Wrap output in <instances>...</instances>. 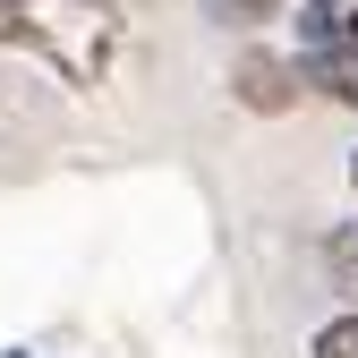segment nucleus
<instances>
[{
    "mask_svg": "<svg viewBox=\"0 0 358 358\" xmlns=\"http://www.w3.org/2000/svg\"><path fill=\"white\" fill-rule=\"evenodd\" d=\"M0 52H43L69 85H94L120 52L111 0H0Z\"/></svg>",
    "mask_w": 358,
    "mask_h": 358,
    "instance_id": "obj_1",
    "label": "nucleus"
},
{
    "mask_svg": "<svg viewBox=\"0 0 358 358\" xmlns=\"http://www.w3.org/2000/svg\"><path fill=\"white\" fill-rule=\"evenodd\" d=\"M299 69L316 94L358 111V0H299Z\"/></svg>",
    "mask_w": 358,
    "mask_h": 358,
    "instance_id": "obj_2",
    "label": "nucleus"
},
{
    "mask_svg": "<svg viewBox=\"0 0 358 358\" xmlns=\"http://www.w3.org/2000/svg\"><path fill=\"white\" fill-rule=\"evenodd\" d=\"M299 94H316L307 69H299V52H264V43H248V52L231 60V103L239 111L282 120V111H299Z\"/></svg>",
    "mask_w": 358,
    "mask_h": 358,
    "instance_id": "obj_3",
    "label": "nucleus"
},
{
    "mask_svg": "<svg viewBox=\"0 0 358 358\" xmlns=\"http://www.w3.org/2000/svg\"><path fill=\"white\" fill-rule=\"evenodd\" d=\"M205 17H213L222 34H256V26L282 17V0H205Z\"/></svg>",
    "mask_w": 358,
    "mask_h": 358,
    "instance_id": "obj_4",
    "label": "nucleus"
},
{
    "mask_svg": "<svg viewBox=\"0 0 358 358\" xmlns=\"http://www.w3.org/2000/svg\"><path fill=\"white\" fill-rule=\"evenodd\" d=\"M307 358H358V307H350V316H333L316 341H307Z\"/></svg>",
    "mask_w": 358,
    "mask_h": 358,
    "instance_id": "obj_5",
    "label": "nucleus"
},
{
    "mask_svg": "<svg viewBox=\"0 0 358 358\" xmlns=\"http://www.w3.org/2000/svg\"><path fill=\"white\" fill-rule=\"evenodd\" d=\"M333 264H341L350 290H358V231H333Z\"/></svg>",
    "mask_w": 358,
    "mask_h": 358,
    "instance_id": "obj_6",
    "label": "nucleus"
},
{
    "mask_svg": "<svg viewBox=\"0 0 358 358\" xmlns=\"http://www.w3.org/2000/svg\"><path fill=\"white\" fill-rule=\"evenodd\" d=\"M350 188H358V154H350Z\"/></svg>",
    "mask_w": 358,
    "mask_h": 358,
    "instance_id": "obj_7",
    "label": "nucleus"
},
{
    "mask_svg": "<svg viewBox=\"0 0 358 358\" xmlns=\"http://www.w3.org/2000/svg\"><path fill=\"white\" fill-rule=\"evenodd\" d=\"M9 358H26V350H9Z\"/></svg>",
    "mask_w": 358,
    "mask_h": 358,
    "instance_id": "obj_8",
    "label": "nucleus"
}]
</instances>
